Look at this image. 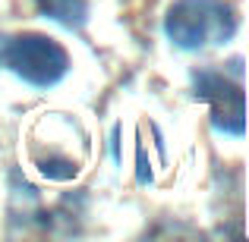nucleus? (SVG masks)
<instances>
[{
	"instance_id": "nucleus-2",
	"label": "nucleus",
	"mask_w": 249,
	"mask_h": 242,
	"mask_svg": "<svg viewBox=\"0 0 249 242\" xmlns=\"http://www.w3.org/2000/svg\"><path fill=\"white\" fill-rule=\"evenodd\" d=\"M0 66L35 88H51L67 76L70 57L54 38L38 35V32L0 35Z\"/></svg>"
},
{
	"instance_id": "nucleus-3",
	"label": "nucleus",
	"mask_w": 249,
	"mask_h": 242,
	"mask_svg": "<svg viewBox=\"0 0 249 242\" xmlns=\"http://www.w3.org/2000/svg\"><path fill=\"white\" fill-rule=\"evenodd\" d=\"M196 97L212 104V123L224 135H243V88L227 82L224 73L202 69L196 73Z\"/></svg>"
},
{
	"instance_id": "nucleus-5",
	"label": "nucleus",
	"mask_w": 249,
	"mask_h": 242,
	"mask_svg": "<svg viewBox=\"0 0 249 242\" xmlns=\"http://www.w3.org/2000/svg\"><path fill=\"white\" fill-rule=\"evenodd\" d=\"M41 170L48 179H73L76 176V163L73 161H60V158H48V161H41Z\"/></svg>"
},
{
	"instance_id": "nucleus-4",
	"label": "nucleus",
	"mask_w": 249,
	"mask_h": 242,
	"mask_svg": "<svg viewBox=\"0 0 249 242\" xmlns=\"http://www.w3.org/2000/svg\"><path fill=\"white\" fill-rule=\"evenodd\" d=\"M35 3H38V10H41L48 19L67 25V29H79V25L85 22V16H89L85 0H35Z\"/></svg>"
},
{
	"instance_id": "nucleus-1",
	"label": "nucleus",
	"mask_w": 249,
	"mask_h": 242,
	"mask_svg": "<svg viewBox=\"0 0 249 242\" xmlns=\"http://www.w3.org/2000/svg\"><path fill=\"white\" fill-rule=\"evenodd\" d=\"M164 32L183 50L221 44L237 32V10L227 0H177L164 16Z\"/></svg>"
}]
</instances>
